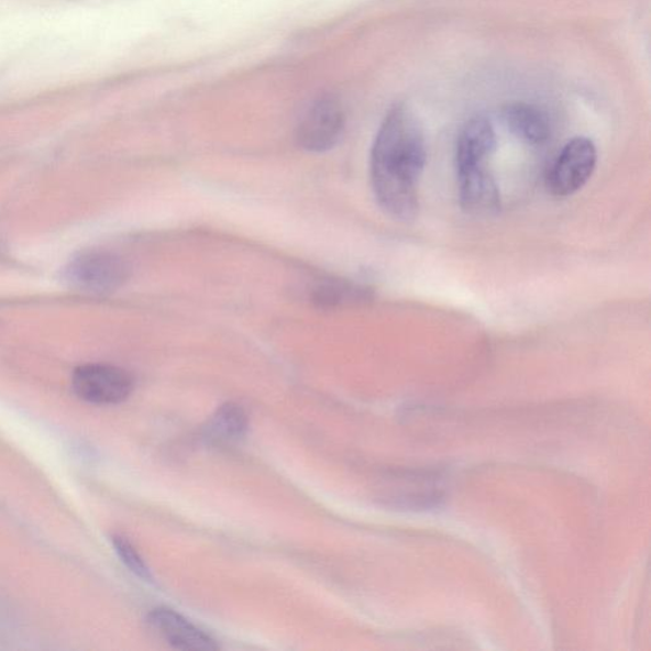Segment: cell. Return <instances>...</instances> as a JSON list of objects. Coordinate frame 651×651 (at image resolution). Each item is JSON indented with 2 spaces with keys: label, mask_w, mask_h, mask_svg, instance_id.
Listing matches in <instances>:
<instances>
[{
  "label": "cell",
  "mask_w": 651,
  "mask_h": 651,
  "mask_svg": "<svg viewBox=\"0 0 651 651\" xmlns=\"http://www.w3.org/2000/svg\"><path fill=\"white\" fill-rule=\"evenodd\" d=\"M427 165L424 132L417 117L396 106L382 122L371 154L374 195L382 209L400 221L418 214V185Z\"/></svg>",
  "instance_id": "cell-1"
},
{
  "label": "cell",
  "mask_w": 651,
  "mask_h": 651,
  "mask_svg": "<svg viewBox=\"0 0 651 651\" xmlns=\"http://www.w3.org/2000/svg\"><path fill=\"white\" fill-rule=\"evenodd\" d=\"M380 499L400 510H429L444 500L443 477L433 470H397L385 477Z\"/></svg>",
  "instance_id": "cell-2"
},
{
  "label": "cell",
  "mask_w": 651,
  "mask_h": 651,
  "mask_svg": "<svg viewBox=\"0 0 651 651\" xmlns=\"http://www.w3.org/2000/svg\"><path fill=\"white\" fill-rule=\"evenodd\" d=\"M64 278L73 288L104 295L124 285L129 278V266L112 252L88 250L70 260L65 267Z\"/></svg>",
  "instance_id": "cell-3"
},
{
  "label": "cell",
  "mask_w": 651,
  "mask_h": 651,
  "mask_svg": "<svg viewBox=\"0 0 651 651\" xmlns=\"http://www.w3.org/2000/svg\"><path fill=\"white\" fill-rule=\"evenodd\" d=\"M597 161L596 145L588 137H574L564 145L548 170L549 192L558 198L572 197L589 181Z\"/></svg>",
  "instance_id": "cell-4"
},
{
  "label": "cell",
  "mask_w": 651,
  "mask_h": 651,
  "mask_svg": "<svg viewBox=\"0 0 651 651\" xmlns=\"http://www.w3.org/2000/svg\"><path fill=\"white\" fill-rule=\"evenodd\" d=\"M71 386L80 400L88 404L117 405L132 395L134 380L119 366L86 364L73 373Z\"/></svg>",
  "instance_id": "cell-5"
},
{
  "label": "cell",
  "mask_w": 651,
  "mask_h": 651,
  "mask_svg": "<svg viewBox=\"0 0 651 651\" xmlns=\"http://www.w3.org/2000/svg\"><path fill=\"white\" fill-rule=\"evenodd\" d=\"M345 129V113L332 96L320 97L300 119L297 142L312 153L328 152L335 146Z\"/></svg>",
  "instance_id": "cell-6"
},
{
  "label": "cell",
  "mask_w": 651,
  "mask_h": 651,
  "mask_svg": "<svg viewBox=\"0 0 651 651\" xmlns=\"http://www.w3.org/2000/svg\"><path fill=\"white\" fill-rule=\"evenodd\" d=\"M461 207L466 213L488 217L500 209V191L487 165L459 166Z\"/></svg>",
  "instance_id": "cell-7"
},
{
  "label": "cell",
  "mask_w": 651,
  "mask_h": 651,
  "mask_svg": "<svg viewBox=\"0 0 651 651\" xmlns=\"http://www.w3.org/2000/svg\"><path fill=\"white\" fill-rule=\"evenodd\" d=\"M146 621L159 638L175 649L185 651L219 649L216 639L174 609L166 607L153 609Z\"/></svg>",
  "instance_id": "cell-8"
},
{
  "label": "cell",
  "mask_w": 651,
  "mask_h": 651,
  "mask_svg": "<svg viewBox=\"0 0 651 651\" xmlns=\"http://www.w3.org/2000/svg\"><path fill=\"white\" fill-rule=\"evenodd\" d=\"M496 150V133L490 121L483 117L472 118L462 128L455 163L459 166L487 165Z\"/></svg>",
  "instance_id": "cell-9"
},
{
  "label": "cell",
  "mask_w": 651,
  "mask_h": 651,
  "mask_svg": "<svg viewBox=\"0 0 651 651\" xmlns=\"http://www.w3.org/2000/svg\"><path fill=\"white\" fill-rule=\"evenodd\" d=\"M503 119L510 132L520 141L533 145L549 141L550 120L537 106L525 102L510 103L504 109Z\"/></svg>",
  "instance_id": "cell-10"
},
{
  "label": "cell",
  "mask_w": 651,
  "mask_h": 651,
  "mask_svg": "<svg viewBox=\"0 0 651 651\" xmlns=\"http://www.w3.org/2000/svg\"><path fill=\"white\" fill-rule=\"evenodd\" d=\"M247 430L249 417L243 407L227 402L211 415L207 426L203 427V438L210 444H233L246 437Z\"/></svg>",
  "instance_id": "cell-11"
},
{
  "label": "cell",
  "mask_w": 651,
  "mask_h": 651,
  "mask_svg": "<svg viewBox=\"0 0 651 651\" xmlns=\"http://www.w3.org/2000/svg\"><path fill=\"white\" fill-rule=\"evenodd\" d=\"M363 298H365L363 288L341 282H328L317 285L312 295L313 302L323 308L339 307Z\"/></svg>",
  "instance_id": "cell-12"
},
{
  "label": "cell",
  "mask_w": 651,
  "mask_h": 651,
  "mask_svg": "<svg viewBox=\"0 0 651 651\" xmlns=\"http://www.w3.org/2000/svg\"><path fill=\"white\" fill-rule=\"evenodd\" d=\"M112 542L113 548H115L122 563H124L126 567L130 569V572L134 573L136 576H140L141 580L145 582L153 581L151 569L145 564L141 553L136 551L132 542L122 536L113 537Z\"/></svg>",
  "instance_id": "cell-13"
}]
</instances>
